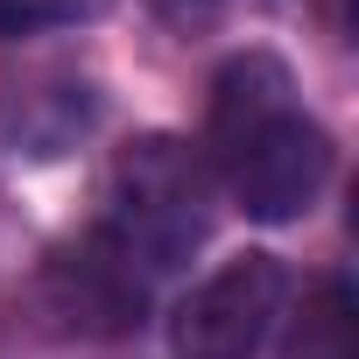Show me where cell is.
<instances>
[{
  "label": "cell",
  "mask_w": 359,
  "mask_h": 359,
  "mask_svg": "<svg viewBox=\"0 0 359 359\" xmlns=\"http://www.w3.org/2000/svg\"><path fill=\"white\" fill-rule=\"evenodd\" d=\"M282 289H289V275H282L275 254L226 261L176 310V331H169L176 359H254L268 324H275V310H282Z\"/></svg>",
  "instance_id": "cell-3"
},
{
  "label": "cell",
  "mask_w": 359,
  "mask_h": 359,
  "mask_svg": "<svg viewBox=\"0 0 359 359\" xmlns=\"http://www.w3.org/2000/svg\"><path fill=\"white\" fill-rule=\"evenodd\" d=\"M99 15V0H0V43H22V36H50Z\"/></svg>",
  "instance_id": "cell-7"
},
{
  "label": "cell",
  "mask_w": 359,
  "mask_h": 359,
  "mask_svg": "<svg viewBox=\"0 0 359 359\" xmlns=\"http://www.w3.org/2000/svg\"><path fill=\"white\" fill-rule=\"evenodd\" d=\"M169 8H205V0H169Z\"/></svg>",
  "instance_id": "cell-8"
},
{
  "label": "cell",
  "mask_w": 359,
  "mask_h": 359,
  "mask_svg": "<svg viewBox=\"0 0 359 359\" xmlns=\"http://www.w3.org/2000/svg\"><path fill=\"white\" fill-rule=\"evenodd\" d=\"M92 120H99V85L64 57H36L0 78V134L15 155H36V162L71 155L92 134Z\"/></svg>",
  "instance_id": "cell-4"
},
{
  "label": "cell",
  "mask_w": 359,
  "mask_h": 359,
  "mask_svg": "<svg viewBox=\"0 0 359 359\" xmlns=\"http://www.w3.org/2000/svg\"><path fill=\"white\" fill-rule=\"evenodd\" d=\"M205 148L240 198L247 219L282 226L317 205L331 184V134L303 113L296 78L282 57L247 50L212 78V113H205Z\"/></svg>",
  "instance_id": "cell-1"
},
{
  "label": "cell",
  "mask_w": 359,
  "mask_h": 359,
  "mask_svg": "<svg viewBox=\"0 0 359 359\" xmlns=\"http://www.w3.org/2000/svg\"><path fill=\"white\" fill-rule=\"evenodd\" d=\"M43 303H50V317H64V331H78V338H120V331L141 324L148 275H134L99 233H85L78 247L50 254V268H43Z\"/></svg>",
  "instance_id": "cell-5"
},
{
  "label": "cell",
  "mask_w": 359,
  "mask_h": 359,
  "mask_svg": "<svg viewBox=\"0 0 359 359\" xmlns=\"http://www.w3.org/2000/svg\"><path fill=\"white\" fill-rule=\"evenodd\" d=\"M282 359H352V289H345V282H324V289L303 303V317H296Z\"/></svg>",
  "instance_id": "cell-6"
},
{
  "label": "cell",
  "mask_w": 359,
  "mask_h": 359,
  "mask_svg": "<svg viewBox=\"0 0 359 359\" xmlns=\"http://www.w3.org/2000/svg\"><path fill=\"white\" fill-rule=\"evenodd\" d=\"M212 233V176L176 134H141L113 155L106 169V212L99 240L134 268V275H169L184 268Z\"/></svg>",
  "instance_id": "cell-2"
}]
</instances>
